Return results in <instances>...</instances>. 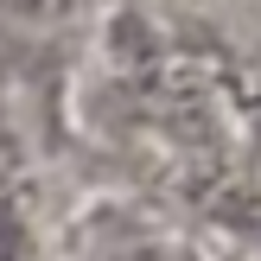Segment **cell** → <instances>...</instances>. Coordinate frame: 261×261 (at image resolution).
<instances>
[{
  "mask_svg": "<svg viewBox=\"0 0 261 261\" xmlns=\"http://www.w3.org/2000/svg\"><path fill=\"white\" fill-rule=\"evenodd\" d=\"M115 261H198V255L178 242H127V249H115Z\"/></svg>",
  "mask_w": 261,
  "mask_h": 261,
  "instance_id": "1",
  "label": "cell"
}]
</instances>
